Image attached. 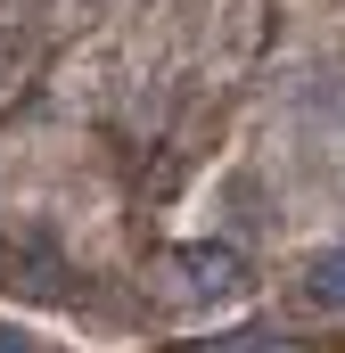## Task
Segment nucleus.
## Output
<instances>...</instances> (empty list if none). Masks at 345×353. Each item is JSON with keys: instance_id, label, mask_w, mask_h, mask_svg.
Wrapping results in <instances>:
<instances>
[{"instance_id": "obj_1", "label": "nucleus", "mask_w": 345, "mask_h": 353, "mask_svg": "<svg viewBox=\"0 0 345 353\" xmlns=\"http://www.w3.org/2000/svg\"><path fill=\"white\" fill-rule=\"evenodd\" d=\"M304 312H345V247H321L304 263V288H296Z\"/></svg>"}]
</instances>
